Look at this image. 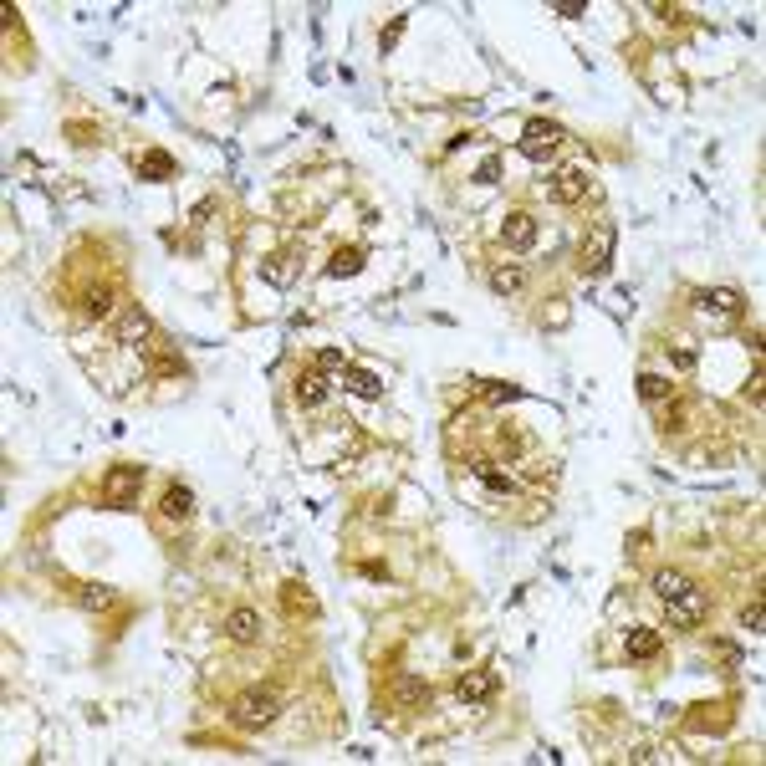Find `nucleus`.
I'll return each mask as SVG.
<instances>
[{"mask_svg": "<svg viewBox=\"0 0 766 766\" xmlns=\"http://www.w3.org/2000/svg\"><path fill=\"white\" fill-rule=\"evenodd\" d=\"M746 399H751V404H762V363L751 368V383H746Z\"/></svg>", "mask_w": 766, "mask_h": 766, "instance_id": "obj_32", "label": "nucleus"}, {"mask_svg": "<svg viewBox=\"0 0 766 766\" xmlns=\"http://www.w3.org/2000/svg\"><path fill=\"white\" fill-rule=\"evenodd\" d=\"M669 430H690V409H684V404L669 409Z\"/></svg>", "mask_w": 766, "mask_h": 766, "instance_id": "obj_33", "label": "nucleus"}, {"mask_svg": "<svg viewBox=\"0 0 766 766\" xmlns=\"http://www.w3.org/2000/svg\"><path fill=\"white\" fill-rule=\"evenodd\" d=\"M404 21H409V16H394V26L383 31V42H378V46H383V51H394V42H399V36H404Z\"/></svg>", "mask_w": 766, "mask_h": 766, "instance_id": "obj_31", "label": "nucleus"}, {"mask_svg": "<svg viewBox=\"0 0 766 766\" xmlns=\"http://www.w3.org/2000/svg\"><path fill=\"white\" fill-rule=\"evenodd\" d=\"M276 710H281V695H276V690H246V695H235V705H230V721L246 725V730H261V725L276 721Z\"/></svg>", "mask_w": 766, "mask_h": 766, "instance_id": "obj_2", "label": "nucleus"}, {"mask_svg": "<svg viewBox=\"0 0 766 766\" xmlns=\"http://www.w3.org/2000/svg\"><path fill=\"white\" fill-rule=\"evenodd\" d=\"M705 608H710V603H705V593L695 588V582H690L684 593H675V598H664L669 628H700V623H705Z\"/></svg>", "mask_w": 766, "mask_h": 766, "instance_id": "obj_6", "label": "nucleus"}, {"mask_svg": "<svg viewBox=\"0 0 766 766\" xmlns=\"http://www.w3.org/2000/svg\"><path fill=\"white\" fill-rule=\"evenodd\" d=\"M669 358H675V368H684V373H690L695 363H700V348H695L690 337H675V343H669Z\"/></svg>", "mask_w": 766, "mask_h": 766, "instance_id": "obj_25", "label": "nucleus"}, {"mask_svg": "<svg viewBox=\"0 0 766 766\" xmlns=\"http://www.w3.org/2000/svg\"><path fill=\"white\" fill-rule=\"evenodd\" d=\"M343 383H348V394H358V399H383V378L368 373V368H348Z\"/></svg>", "mask_w": 766, "mask_h": 766, "instance_id": "obj_17", "label": "nucleus"}, {"mask_svg": "<svg viewBox=\"0 0 766 766\" xmlns=\"http://www.w3.org/2000/svg\"><path fill=\"white\" fill-rule=\"evenodd\" d=\"M695 317L710 322L715 332H730L746 317V296L736 287H700L695 291Z\"/></svg>", "mask_w": 766, "mask_h": 766, "instance_id": "obj_1", "label": "nucleus"}, {"mask_svg": "<svg viewBox=\"0 0 766 766\" xmlns=\"http://www.w3.org/2000/svg\"><path fill=\"white\" fill-rule=\"evenodd\" d=\"M470 470H476V476L486 480V486H491V491H496V496H511V491H517V480L506 476V470H501L496 460H486V455H476V460H470Z\"/></svg>", "mask_w": 766, "mask_h": 766, "instance_id": "obj_15", "label": "nucleus"}, {"mask_svg": "<svg viewBox=\"0 0 766 766\" xmlns=\"http://www.w3.org/2000/svg\"><path fill=\"white\" fill-rule=\"evenodd\" d=\"M83 307H87V317H107V312L118 307V287H113V281H103V287H87Z\"/></svg>", "mask_w": 766, "mask_h": 766, "instance_id": "obj_20", "label": "nucleus"}, {"mask_svg": "<svg viewBox=\"0 0 766 766\" xmlns=\"http://www.w3.org/2000/svg\"><path fill=\"white\" fill-rule=\"evenodd\" d=\"M521 281H526V271H521L517 261H506V266L491 271V291H496V296H517Z\"/></svg>", "mask_w": 766, "mask_h": 766, "instance_id": "obj_21", "label": "nucleus"}, {"mask_svg": "<svg viewBox=\"0 0 766 766\" xmlns=\"http://www.w3.org/2000/svg\"><path fill=\"white\" fill-rule=\"evenodd\" d=\"M639 394L649 399V404H664V399H675V383H669L664 373H639Z\"/></svg>", "mask_w": 766, "mask_h": 766, "instance_id": "obj_22", "label": "nucleus"}, {"mask_svg": "<svg viewBox=\"0 0 766 766\" xmlns=\"http://www.w3.org/2000/svg\"><path fill=\"white\" fill-rule=\"evenodd\" d=\"M623 649H628V659H654L659 654V634L654 628H628Z\"/></svg>", "mask_w": 766, "mask_h": 766, "instance_id": "obj_19", "label": "nucleus"}, {"mask_svg": "<svg viewBox=\"0 0 766 766\" xmlns=\"http://www.w3.org/2000/svg\"><path fill=\"white\" fill-rule=\"evenodd\" d=\"M741 623H746V628H751V634H756V628H762V623H766V608H762V603H751V608H746V613H741Z\"/></svg>", "mask_w": 766, "mask_h": 766, "instance_id": "obj_30", "label": "nucleus"}, {"mask_svg": "<svg viewBox=\"0 0 766 766\" xmlns=\"http://www.w3.org/2000/svg\"><path fill=\"white\" fill-rule=\"evenodd\" d=\"M225 634H230V644H261V613L256 608H230Z\"/></svg>", "mask_w": 766, "mask_h": 766, "instance_id": "obj_12", "label": "nucleus"}, {"mask_svg": "<svg viewBox=\"0 0 766 766\" xmlns=\"http://www.w3.org/2000/svg\"><path fill=\"white\" fill-rule=\"evenodd\" d=\"M328 394H332V389H328V373H322V368L296 378V404H302V409H322V404H328Z\"/></svg>", "mask_w": 766, "mask_h": 766, "instance_id": "obj_13", "label": "nucleus"}, {"mask_svg": "<svg viewBox=\"0 0 766 766\" xmlns=\"http://www.w3.org/2000/svg\"><path fill=\"white\" fill-rule=\"evenodd\" d=\"M496 690H501V675H496V669H470V675L455 684L460 705H486Z\"/></svg>", "mask_w": 766, "mask_h": 766, "instance_id": "obj_8", "label": "nucleus"}, {"mask_svg": "<svg viewBox=\"0 0 766 766\" xmlns=\"http://www.w3.org/2000/svg\"><path fill=\"white\" fill-rule=\"evenodd\" d=\"M389 705H394V710H424V705H430V684L419 680V675H399V680L389 684Z\"/></svg>", "mask_w": 766, "mask_h": 766, "instance_id": "obj_9", "label": "nucleus"}, {"mask_svg": "<svg viewBox=\"0 0 766 766\" xmlns=\"http://www.w3.org/2000/svg\"><path fill=\"white\" fill-rule=\"evenodd\" d=\"M317 368H322V373H348V358H343L337 348H322V352H317Z\"/></svg>", "mask_w": 766, "mask_h": 766, "instance_id": "obj_26", "label": "nucleus"}, {"mask_svg": "<svg viewBox=\"0 0 766 766\" xmlns=\"http://www.w3.org/2000/svg\"><path fill=\"white\" fill-rule=\"evenodd\" d=\"M562 138H567L562 123H552V118H532V123L521 128V154H526V159H552V154L562 148Z\"/></svg>", "mask_w": 766, "mask_h": 766, "instance_id": "obj_4", "label": "nucleus"}, {"mask_svg": "<svg viewBox=\"0 0 766 766\" xmlns=\"http://www.w3.org/2000/svg\"><path fill=\"white\" fill-rule=\"evenodd\" d=\"M613 246H619V225H613V220H598V225H593V235L582 241L578 271H582V276H603V271L613 266Z\"/></svg>", "mask_w": 766, "mask_h": 766, "instance_id": "obj_3", "label": "nucleus"}, {"mask_svg": "<svg viewBox=\"0 0 766 766\" xmlns=\"http://www.w3.org/2000/svg\"><path fill=\"white\" fill-rule=\"evenodd\" d=\"M358 271H363V250H358V246L337 250V256L328 261V276H337V281H343V276H358Z\"/></svg>", "mask_w": 766, "mask_h": 766, "instance_id": "obj_23", "label": "nucleus"}, {"mask_svg": "<svg viewBox=\"0 0 766 766\" xmlns=\"http://www.w3.org/2000/svg\"><path fill=\"white\" fill-rule=\"evenodd\" d=\"M684 588H690V578L675 573V567H659V573H654V593H659V598H675V593H684Z\"/></svg>", "mask_w": 766, "mask_h": 766, "instance_id": "obj_24", "label": "nucleus"}, {"mask_svg": "<svg viewBox=\"0 0 766 766\" xmlns=\"http://www.w3.org/2000/svg\"><path fill=\"white\" fill-rule=\"evenodd\" d=\"M138 486H144V465H113L103 476V501L123 511V506L138 501Z\"/></svg>", "mask_w": 766, "mask_h": 766, "instance_id": "obj_5", "label": "nucleus"}, {"mask_svg": "<svg viewBox=\"0 0 766 766\" xmlns=\"http://www.w3.org/2000/svg\"><path fill=\"white\" fill-rule=\"evenodd\" d=\"M588 189H593V169H588V164H567L557 179H552V200L578 205V200H588Z\"/></svg>", "mask_w": 766, "mask_h": 766, "instance_id": "obj_7", "label": "nucleus"}, {"mask_svg": "<svg viewBox=\"0 0 766 766\" xmlns=\"http://www.w3.org/2000/svg\"><path fill=\"white\" fill-rule=\"evenodd\" d=\"M501 241H506L511 250H532L537 246V220H532L526 209H511V215L501 220Z\"/></svg>", "mask_w": 766, "mask_h": 766, "instance_id": "obj_10", "label": "nucleus"}, {"mask_svg": "<svg viewBox=\"0 0 766 766\" xmlns=\"http://www.w3.org/2000/svg\"><path fill=\"white\" fill-rule=\"evenodd\" d=\"M486 399H491V404H517L521 389H517V383H491V389H486Z\"/></svg>", "mask_w": 766, "mask_h": 766, "instance_id": "obj_28", "label": "nucleus"}, {"mask_svg": "<svg viewBox=\"0 0 766 766\" xmlns=\"http://www.w3.org/2000/svg\"><path fill=\"white\" fill-rule=\"evenodd\" d=\"M281 603H287L291 619H296V613H302V619H317V598H312L302 582H287V588H281Z\"/></svg>", "mask_w": 766, "mask_h": 766, "instance_id": "obj_18", "label": "nucleus"}, {"mask_svg": "<svg viewBox=\"0 0 766 766\" xmlns=\"http://www.w3.org/2000/svg\"><path fill=\"white\" fill-rule=\"evenodd\" d=\"M148 337H154V317H148L144 307H128L123 317H118V343L138 348V343H148Z\"/></svg>", "mask_w": 766, "mask_h": 766, "instance_id": "obj_11", "label": "nucleus"}, {"mask_svg": "<svg viewBox=\"0 0 766 766\" xmlns=\"http://www.w3.org/2000/svg\"><path fill=\"white\" fill-rule=\"evenodd\" d=\"M159 511H164V521H189L194 517V491H189V486H169L164 501H159Z\"/></svg>", "mask_w": 766, "mask_h": 766, "instance_id": "obj_14", "label": "nucleus"}, {"mask_svg": "<svg viewBox=\"0 0 766 766\" xmlns=\"http://www.w3.org/2000/svg\"><path fill=\"white\" fill-rule=\"evenodd\" d=\"M496 179H501V159L491 154V159H486V164L476 169V185H496Z\"/></svg>", "mask_w": 766, "mask_h": 766, "instance_id": "obj_29", "label": "nucleus"}, {"mask_svg": "<svg viewBox=\"0 0 766 766\" xmlns=\"http://www.w3.org/2000/svg\"><path fill=\"white\" fill-rule=\"evenodd\" d=\"M77 598H83V603H87V608H103V603H107V598H113V593H107L103 582H83V593H77Z\"/></svg>", "mask_w": 766, "mask_h": 766, "instance_id": "obj_27", "label": "nucleus"}, {"mask_svg": "<svg viewBox=\"0 0 766 766\" xmlns=\"http://www.w3.org/2000/svg\"><path fill=\"white\" fill-rule=\"evenodd\" d=\"M138 179H154V185L174 179V159H169L164 148H148L144 159H138Z\"/></svg>", "mask_w": 766, "mask_h": 766, "instance_id": "obj_16", "label": "nucleus"}]
</instances>
